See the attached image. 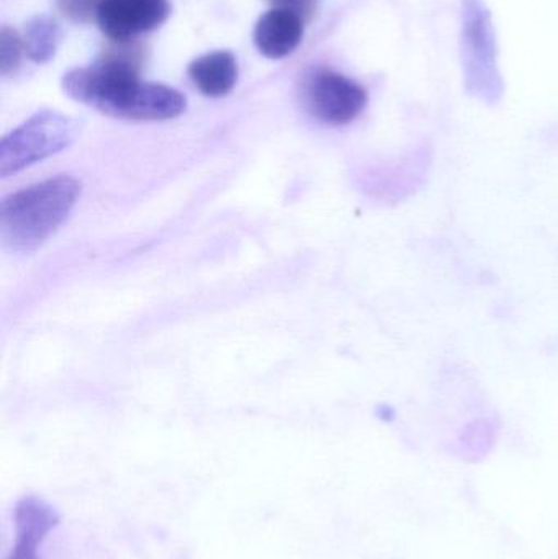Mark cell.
Instances as JSON below:
<instances>
[{
    "label": "cell",
    "instance_id": "cell-1",
    "mask_svg": "<svg viewBox=\"0 0 558 559\" xmlns=\"http://www.w3.org/2000/svg\"><path fill=\"white\" fill-rule=\"evenodd\" d=\"M144 49L138 43H114L95 64L69 71L62 88L69 97L108 117L134 121H163L180 117L187 98L176 88L143 82Z\"/></svg>",
    "mask_w": 558,
    "mask_h": 559
},
{
    "label": "cell",
    "instance_id": "cell-2",
    "mask_svg": "<svg viewBox=\"0 0 558 559\" xmlns=\"http://www.w3.org/2000/svg\"><path fill=\"white\" fill-rule=\"evenodd\" d=\"M81 192V182L62 174L3 199L0 203L3 246L22 254L36 251L66 222Z\"/></svg>",
    "mask_w": 558,
    "mask_h": 559
},
{
    "label": "cell",
    "instance_id": "cell-3",
    "mask_svg": "<svg viewBox=\"0 0 558 559\" xmlns=\"http://www.w3.org/2000/svg\"><path fill=\"white\" fill-rule=\"evenodd\" d=\"M79 136V121L43 110L0 141V177L15 176L33 164L61 153Z\"/></svg>",
    "mask_w": 558,
    "mask_h": 559
},
{
    "label": "cell",
    "instance_id": "cell-4",
    "mask_svg": "<svg viewBox=\"0 0 558 559\" xmlns=\"http://www.w3.org/2000/svg\"><path fill=\"white\" fill-rule=\"evenodd\" d=\"M304 102L311 117L321 123L344 127L363 114L369 95L353 79L330 69H318L305 79Z\"/></svg>",
    "mask_w": 558,
    "mask_h": 559
},
{
    "label": "cell",
    "instance_id": "cell-5",
    "mask_svg": "<svg viewBox=\"0 0 558 559\" xmlns=\"http://www.w3.org/2000/svg\"><path fill=\"white\" fill-rule=\"evenodd\" d=\"M169 15V0H100L97 23L111 41L127 43L159 28Z\"/></svg>",
    "mask_w": 558,
    "mask_h": 559
},
{
    "label": "cell",
    "instance_id": "cell-6",
    "mask_svg": "<svg viewBox=\"0 0 558 559\" xmlns=\"http://www.w3.org/2000/svg\"><path fill=\"white\" fill-rule=\"evenodd\" d=\"M59 518L55 509L36 498L28 496L16 504L15 537L9 559H41L38 557L39 545L55 531Z\"/></svg>",
    "mask_w": 558,
    "mask_h": 559
},
{
    "label": "cell",
    "instance_id": "cell-7",
    "mask_svg": "<svg viewBox=\"0 0 558 559\" xmlns=\"http://www.w3.org/2000/svg\"><path fill=\"white\" fill-rule=\"evenodd\" d=\"M304 20L295 13L271 9L256 23V46L265 58H287L304 39Z\"/></svg>",
    "mask_w": 558,
    "mask_h": 559
},
{
    "label": "cell",
    "instance_id": "cell-8",
    "mask_svg": "<svg viewBox=\"0 0 558 559\" xmlns=\"http://www.w3.org/2000/svg\"><path fill=\"white\" fill-rule=\"evenodd\" d=\"M189 75L206 97H225L238 81V62L231 51L209 52L189 66Z\"/></svg>",
    "mask_w": 558,
    "mask_h": 559
},
{
    "label": "cell",
    "instance_id": "cell-9",
    "mask_svg": "<svg viewBox=\"0 0 558 559\" xmlns=\"http://www.w3.org/2000/svg\"><path fill=\"white\" fill-rule=\"evenodd\" d=\"M25 55L33 62L45 64L55 58L61 41V28L55 19L48 15H38L26 23L22 35Z\"/></svg>",
    "mask_w": 558,
    "mask_h": 559
},
{
    "label": "cell",
    "instance_id": "cell-10",
    "mask_svg": "<svg viewBox=\"0 0 558 559\" xmlns=\"http://www.w3.org/2000/svg\"><path fill=\"white\" fill-rule=\"evenodd\" d=\"M23 39L19 33L9 26H3L0 32V72L2 75L13 74L22 62Z\"/></svg>",
    "mask_w": 558,
    "mask_h": 559
},
{
    "label": "cell",
    "instance_id": "cell-11",
    "mask_svg": "<svg viewBox=\"0 0 558 559\" xmlns=\"http://www.w3.org/2000/svg\"><path fill=\"white\" fill-rule=\"evenodd\" d=\"M98 5L100 0H58L62 15L78 23H91L92 20H97Z\"/></svg>",
    "mask_w": 558,
    "mask_h": 559
},
{
    "label": "cell",
    "instance_id": "cell-12",
    "mask_svg": "<svg viewBox=\"0 0 558 559\" xmlns=\"http://www.w3.org/2000/svg\"><path fill=\"white\" fill-rule=\"evenodd\" d=\"M269 2L272 9L287 10L300 16L304 22H308L317 10V0H269Z\"/></svg>",
    "mask_w": 558,
    "mask_h": 559
}]
</instances>
